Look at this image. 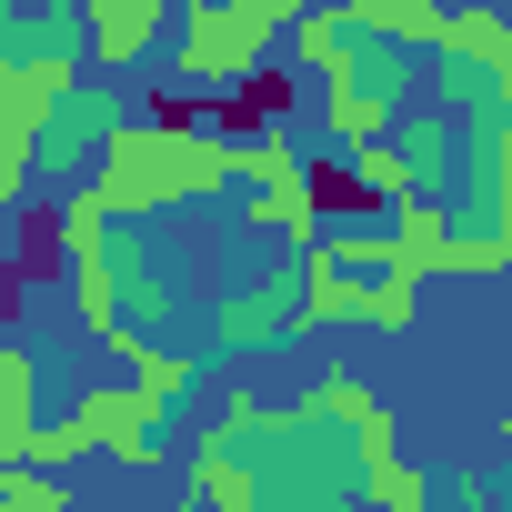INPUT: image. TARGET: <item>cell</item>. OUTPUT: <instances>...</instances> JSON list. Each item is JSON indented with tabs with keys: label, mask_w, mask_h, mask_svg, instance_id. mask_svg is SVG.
Returning a JSON list of instances; mask_svg holds the SVG:
<instances>
[{
	"label": "cell",
	"mask_w": 512,
	"mask_h": 512,
	"mask_svg": "<svg viewBox=\"0 0 512 512\" xmlns=\"http://www.w3.org/2000/svg\"><path fill=\"white\" fill-rule=\"evenodd\" d=\"M71 462H91V432L61 412V422H31V472H61L71 482Z\"/></svg>",
	"instance_id": "obj_23"
},
{
	"label": "cell",
	"mask_w": 512,
	"mask_h": 512,
	"mask_svg": "<svg viewBox=\"0 0 512 512\" xmlns=\"http://www.w3.org/2000/svg\"><path fill=\"white\" fill-rule=\"evenodd\" d=\"M221 191H241V171H231V121H201L181 91L141 101L131 131H121V141L91 161V181H81V201H91L101 221H121V231H141V221H161V211H181V201H221Z\"/></svg>",
	"instance_id": "obj_1"
},
{
	"label": "cell",
	"mask_w": 512,
	"mask_h": 512,
	"mask_svg": "<svg viewBox=\"0 0 512 512\" xmlns=\"http://www.w3.org/2000/svg\"><path fill=\"white\" fill-rule=\"evenodd\" d=\"M352 41H392L412 61H442V0H342Z\"/></svg>",
	"instance_id": "obj_14"
},
{
	"label": "cell",
	"mask_w": 512,
	"mask_h": 512,
	"mask_svg": "<svg viewBox=\"0 0 512 512\" xmlns=\"http://www.w3.org/2000/svg\"><path fill=\"white\" fill-rule=\"evenodd\" d=\"M332 322H372V272H332L322 251H302V332Z\"/></svg>",
	"instance_id": "obj_17"
},
{
	"label": "cell",
	"mask_w": 512,
	"mask_h": 512,
	"mask_svg": "<svg viewBox=\"0 0 512 512\" xmlns=\"http://www.w3.org/2000/svg\"><path fill=\"white\" fill-rule=\"evenodd\" d=\"M131 111H141V101H131L121 81H81V91H71V101L51 111V131L31 141L41 181H71V191H81V181H91V161H101V151H111V141L131 131Z\"/></svg>",
	"instance_id": "obj_6"
},
{
	"label": "cell",
	"mask_w": 512,
	"mask_h": 512,
	"mask_svg": "<svg viewBox=\"0 0 512 512\" xmlns=\"http://www.w3.org/2000/svg\"><path fill=\"white\" fill-rule=\"evenodd\" d=\"M442 61L482 71V81H492V111L512 121V11H482V0L442 11Z\"/></svg>",
	"instance_id": "obj_11"
},
{
	"label": "cell",
	"mask_w": 512,
	"mask_h": 512,
	"mask_svg": "<svg viewBox=\"0 0 512 512\" xmlns=\"http://www.w3.org/2000/svg\"><path fill=\"white\" fill-rule=\"evenodd\" d=\"M412 101H422V61L392 51V41H352V61L322 81V131H332L342 151H362V141H382Z\"/></svg>",
	"instance_id": "obj_4"
},
{
	"label": "cell",
	"mask_w": 512,
	"mask_h": 512,
	"mask_svg": "<svg viewBox=\"0 0 512 512\" xmlns=\"http://www.w3.org/2000/svg\"><path fill=\"white\" fill-rule=\"evenodd\" d=\"M151 51H171V0H81V71L131 81Z\"/></svg>",
	"instance_id": "obj_8"
},
{
	"label": "cell",
	"mask_w": 512,
	"mask_h": 512,
	"mask_svg": "<svg viewBox=\"0 0 512 512\" xmlns=\"http://www.w3.org/2000/svg\"><path fill=\"white\" fill-rule=\"evenodd\" d=\"M382 151L402 161L412 201H442V181H462V121H452V111H432V101H412V111L382 131Z\"/></svg>",
	"instance_id": "obj_9"
},
{
	"label": "cell",
	"mask_w": 512,
	"mask_h": 512,
	"mask_svg": "<svg viewBox=\"0 0 512 512\" xmlns=\"http://www.w3.org/2000/svg\"><path fill=\"white\" fill-rule=\"evenodd\" d=\"M171 472H181V492H191L201 512H262V482H251V462H241V452H221L211 432H191Z\"/></svg>",
	"instance_id": "obj_13"
},
{
	"label": "cell",
	"mask_w": 512,
	"mask_h": 512,
	"mask_svg": "<svg viewBox=\"0 0 512 512\" xmlns=\"http://www.w3.org/2000/svg\"><path fill=\"white\" fill-rule=\"evenodd\" d=\"M302 412H312V422H332V432H362V422H382L392 402H382V392H372V382H362L352 362H332V372H322V382L302 392Z\"/></svg>",
	"instance_id": "obj_19"
},
{
	"label": "cell",
	"mask_w": 512,
	"mask_h": 512,
	"mask_svg": "<svg viewBox=\"0 0 512 512\" xmlns=\"http://www.w3.org/2000/svg\"><path fill=\"white\" fill-rule=\"evenodd\" d=\"M101 352H111V382H131L161 412L201 392V352H181V342H101Z\"/></svg>",
	"instance_id": "obj_15"
},
{
	"label": "cell",
	"mask_w": 512,
	"mask_h": 512,
	"mask_svg": "<svg viewBox=\"0 0 512 512\" xmlns=\"http://www.w3.org/2000/svg\"><path fill=\"white\" fill-rule=\"evenodd\" d=\"M201 432H211L221 452H241V462H251V482H262V512H362V462H352V432L312 422L302 402L221 392Z\"/></svg>",
	"instance_id": "obj_2"
},
{
	"label": "cell",
	"mask_w": 512,
	"mask_h": 512,
	"mask_svg": "<svg viewBox=\"0 0 512 512\" xmlns=\"http://www.w3.org/2000/svg\"><path fill=\"white\" fill-rule=\"evenodd\" d=\"M432 482H442V512H502L482 472H432Z\"/></svg>",
	"instance_id": "obj_26"
},
{
	"label": "cell",
	"mask_w": 512,
	"mask_h": 512,
	"mask_svg": "<svg viewBox=\"0 0 512 512\" xmlns=\"http://www.w3.org/2000/svg\"><path fill=\"white\" fill-rule=\"evenodd\" d=\"M382 272L392 282H452V211L442 201H402V211H382Z\"/></svg>",
	"instance_id": "obj_10"
},
{
	"label": "cell",
	"mask_w": 512,
	"mask_h": 512,
	"mask_svg": "<svg viewBox=\"0 0 512 512\" xmlns=\"http://www.w3.org/2000/svg\"><path fill=\"white\" fill-rule=\"evenodd\" d=\"M412 322H422V292L392 282V272H372V332H412Z\"/></svg>",
	"instance_id": "obj_25"
},
{
	"label": "cell",
	"mask_w": 512,
	"mask_h": 512,
	"mask_svg": "<svg viewBox=\"0 0 512 512\" xmlns=\"http://www.w3.org/2000/svg\"><path fill=\"white\" fill-rule=\"evenodd\" d=\"M362 512H442V482L422 462H382V472H362Z\"/></svg>",
	"instance_id": "obj_21"
},
{
	"label": "cell",
	"mask_w": 512,
	"mask_h": 512,
	"mask_svg": "<svg viewBox=\"0 0 512 512\" xmlns=\"http://www.w3.org/2000/svg\"><path fill=\"white\" fill-rule=\"evenodd\" d=\"M201 342H211L221 362H262V352L302 342V251L272 262L262 282H231V292L201 312Z\"/></svg>",
	"instance_id": "obj_5"
},
{
	"label": "cell",
	"mask_w": 512,
	"mask_h": 512,
	"mask_svg": "<svg viewBox=\"0 0 512 512\" xmlns=\"http://www.w3.org/2000/svg\"><path fill=\"white\" fill-rule=\"evenodd\" d=\"M502 402H512V322H502Z\"/></svg>",
	"instance_id": "obj_29"
},
{
	"label": "cell",
	"mask_w": 512,
	"mask_h": 512,
	"mask_svg": "<svg viewBox=\"0 0 512 512\" xmlns=\"http://www.w3.org/2000/svg\"><path fill=\"white\" fill-rule=\"evenodd\" d=\"M0 422H41V352L0 332Z\"/></svg>",
	"instance_id": "obj_22"
},
{
	"label": "cell",
	"mask_w": 512,
	"mask_h": 512,
	"mask_svg": "<svg viewBox=\"0 0 512 512\" xmlns=\"http://www.w3.org/2000/svg\"><path fill=\"white\" fill-rule=\"evenodd\" d=\"M0 61H21V11L0 0Z\"/></svg>",
	"instance_id": "obj_28"
},
{
	"label": "cell",
	"mask_w": 512,
	"mask_h": 512,
	"mask_svg": "<svg viewBox=\"0 0 512 512\" xmlns=\"http://www.w3.org/2000/svg\"><path fill=\"white\" fill-rule=\"evenodd\" d=\"M41 191V161H31V141L21 131H0V231H11L21 221V201Z\"/></svg>",
	"instance_id": "obj_24"
},
{
	"label": "cell",
	"mask_w": 512,
	"mask_h": 512,
	"mask_svg": "<svg viewBox=\"0 0 512 512\" xmlns=\"http://www.w3.org/2000/svg\"><path fill=\"white\" fill-rule=\"evenodd\" d=\"M71 422L91 432V452H101V462H121V472H141V482L181 462V452H171V412H161V402H141L131 382H91V392L71 402Z\"/></svg>",
	"instance_id": "obj_7"
},
{
	"label": "cell",
	"mask_w": 512,
	"mask_h": 512,
	"mask_svg": "<svg viewBox=\"0 0 512 512\" xmlns=\"http://www.w3.org/2000/svg\"><path fill=\"white\" fill-rule=\"evenodd\" d=\"M282 51L312 71V81H332L342 61H352V31H342V11H292V31H282Z\"/></svg>",
	"instance_id": "obj_20"
},
{
	"label": "cell",
	"mask_w": 512,
	"mask_h": 512,
	"mask_svg": "<svg viewBox=\"0 0 512 512\" xmlns=\"http://www.w3.org/2000/svg\"><path fill=\"white\" fill-rule=\"evenodd\" d=\"M171 322H181V282L141 262V272L121 282V332H111V342H161Z\"/></svg>",
	"instance_id": "obj_18"
},
{
	"label": "cell",
	"mask_w": 512,
	"mask_h": 512,
	"mask_svg": "<svg viewBox=\"0 0 512 512\" xmlns=\"http://www.w3.org/2000/svg\"><path fill=\"white\" fill-rule=\"evenodd\" d=\"M502 442H512V402H502Z\"/></svg>",
	"instance_id": "obj_30"
},
{
	"label": "cell",
	"mask_w": 512,
	"mask_h": 512,
	"mask_svg": "<svg viewBox=\"0 0 512 512\" xmlns=\"http://www.w3.org/2000/svg\"><path fill=\"white\" fill-rule=\"evenodd\" d=\"M282 31H292V0H191V11H171V81L201 101H231L272 81Z\"/></svg>",
	"instance_id": "obj_3"
},
{
	"label": "cell",
	"mask_w": 512,
	"mask_h": 512,
	"mask_svg": "<svg viewBox=\"0 0 512 512\" xmlns=\"http://www.w3.org/2000/svg\"><path fill=\"white\" fill-rule=\"evenodd\" d=\"M241 221L262 231V241L322 251V171H312V181H282V191H241Z\"/></svg>",
	"instance_id": "obj_16"
},
{
	"label": "cell",
	"mask_w": 512,
	"mask_h": 512,
	"mask_svg": "<svg viewBox=\"0 0 512 512\" xmlns=\"http://www.w3.org/2000/svg\"><path fill=\"white\" fill-rule=\"evenodd\" d=\"M81 81H91L81 61H0V131L41 141V131H51V111H61Z\"/></svg>",
	"instance_id": "obj_12"
},
{
	"label": "cell",
	"mask_w": 512,
	"mask_h": 512,
	"mask_svg": "<svg viewBox=\"0 0 512 512\" xmlns=\"http://www.w3.org/2000/svg\"><path fill=\"white\" fill-rule=\"evenodd\" d=\"M111 512H201L191 492H161V502H111Z\"/></svg>",
	"instance_id": "obj_27"
}]
</instances>
